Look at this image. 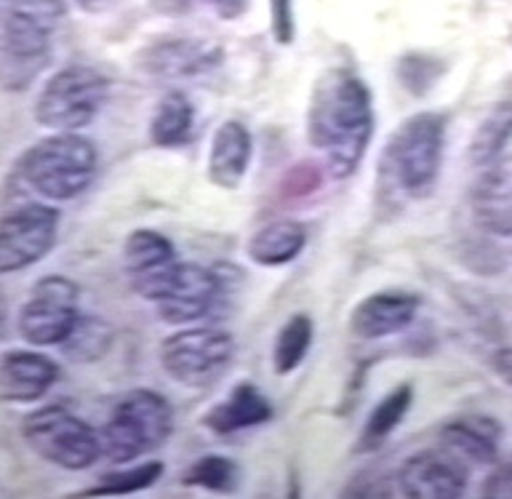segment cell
<instances>
[{"mask_svg":"<svg viewBox=\"0 0 512 499\" xmlns=\"http://www.w3.org/2000/svg\"><path fill=\"white\" fill-rule=\"evenodd\" d=\"M107 347H110V329H107V323L91 318V315H80L78 323L72 326L70 337L62 342L64 353L80 363L96 361L99 355L107 353Z\"/></svg>","mask_w":512,"mask_h":499,"instance_id":"25","label":"cell"},{"mask_svg":"<svg viewBox=\"0 0 512 499\" xmlns=\"http://www.w3.org/2000/svg\"><path fill=\"white\" fill-rule=\"evenodd\" d=\"M176 267V249L166 235L158 230H134L128 235L123 246V270L139 297L155 302L176 275Z\"/></svg>","mask_w":512,"mask_h":499,"instance_id":"11","label":"cell"},{"mask_svg":"<svg viewBox=\"0 0 512 499\" xmlns=\"http://www.w3.org/2000/svg\"><path fill=\"white\" fill-rule=\"evenodd\" d=\"M419 299L400 291H379L360 302L350 315V329L360 339L395 337L414 323Z\"/></svg>","mask_w":512,"mask_h":499,"instance_id":"16","label":"cell"},{"mask_svg":"<svg viewBox=\"0 0 512 499\" xmlns=\"http://www.w3.org/2000/svg\"><path fill=\"white\" fill-rule=\"evenodd\" d=\"M512 134V110L510 107H499L486 123L480 126L472 142V161L475 163H491L499 158V153L507 145Z\"/></svg>","mask_w":512,"mask_h":499,"instance_id":"26","label":"cell"},{"mask_svg":"<svg viewBox=\"0 0 512 499\" xmlns=\"http://www.w3.org/2000/svg\"><path fill=\"white\" fill-rule=\"evenodd\" d=\"M219 19H238L246 11V0H203Z\"/></svg>","mask_w":512,"mask_h":499,"instance_id":"31","label":"cell"},{"mask_svg":"<svg viewBox=\"0 0 512 499\" xmlns=\"http://www.w3.org/2000/svg\"><path fill=\"white\" fill-rule=\"evenodd\" d=\"M67 17L64 0H8L3 49L14 67H35L48 57L51 38Z\"/></svg>","mask_w":512,"mask_h":499,"instance_id":"9","label":"cell"},{"mask_svg":"<svg viewBox=\"0 0 512 499\" xmlns=\"http://www.w3.org/2000/svg\"><path fill=\"white\" fill-rule=\"evenodd\" d=\"M270 417V401L254 385L240 382L222 403H216L214 409L208 411L206 417H203V425L216 435H232L246 430V427L264 425Z\"/></svg>","mask_w":512,"mask_h":499,"instance_id":"20","label":"cell"},{"mask_svg":"<svg viewBox=\"0 0 512 499\" xmlns=\"http://www.w3.org/2000/svg\"><path fill=\"white\" fill-rule=\"evenodd\" d=\"M374 137V105L371 91L350 70H328L320 75L307 110V139L323 153L326 169L336 179L358 171Z\"/></svg>","mask_w":512,"mask_h":499,"instance_id":"1","label":"cell"},{"mask_svg":"<svg viewBox=\"0 0 512 499\" xmlns=\"http://www.w3.org/2000/svg\"><path fill=\"white\" fill-rule=\"evenodd\" d=\"M216 59H219V51L211 43L171 38L144 51V70L160 78H184V75L211 70Z\"/></svg>","mask_w":512,"mask_h":499,"instance_id":"18","label":"cell"},{"mask_svg":"<svg viewBox=\"0 0 512 499\" xmlns=\"http://www.w3.org/2000/svg\"><path fill=\"white\" fill-rule=\"evenodd\" d=\"M472 211L491 235L512 238V158H496L472 187Z\"/></svg>","mask_w":512,"mask_h":499,"instance_id":"14","label":"cell"},{"mask_svg":"<svg viewBox=\"0 0 512 499\" xmlns=\"http://www.w3.org/2000/svg\"><path fill=\"white\" fill-rule=\"evenodd\" d=\"M0 329H3V299H0Z\"/></svg>","mask_w":512,"mask_h":499,"instance_id":"34","label":"cell"},{"mask_svg":"<svg viewBox=\"0 0 512 499\" xmlns=\"http://www.w3.org/2000/svg\"><path fill=\"white\" fill-rule=\"evenodd\" d=\"M411 401H414V390L411 385H398L392 390L387 398L376 403L374 411H371V417H368L366 427H363V435H360V446L363 449H376V446H382L392 433H395V427L403 422V417L411 409Z\"/></svg>","mask_w":512,"mask_h":499,"instance_id":"23","label":"cell"},{"mask_svg":"<svg viewBox=\"0 0 512 499\" xmlns=\"http://www.w3.org/2000/svg\"><path fill=\"white\" fill-rule=\"evenodd\" d=\"M304 243H307V233L299 222L291 219H278L264 225L262 230H256L248 241L246 251L248 259L262 267H280L294 262L302 254Z\"/></svg>","mask_w":512,"mask_h":499,"instance_id":"21","label":"cell"},{"mask_svg":"<svg viewBox=\"0 0 512 499\" xmlns=\"http://www.w3.org/2000/svg\"><path fill=\"white\" fill-rule=\"evenodd\" d=\"M72 3H78L80 9H86V11H99V9H107L112 0H72Z\"/></svg>","mask_w":512,"mask_h":499,"instance_id":"33","label":"cell"},{"mask_svg":"<svg viewBox=\"0 0 512 499\" xmlns=\"http://www.w3.org/2000/svg\"><path fill=\"white\" fill-rule=\"evenodd\" d=\"M467 467L454 451H419L398 473V489L411 499H459L467 491Z\"/></svg>","mask_w":512,"mask_h":499,"instance_id":"12","label":"cell"},{"mask_svg":"<svg viewBox=\"0 0 512 499\" xmlns=\"http://www.w3.org/2000/svg\"><path fill=\"white\" fill-rule=\"evenodd\" d=\"M107 89L110 83L94 67H62L35 99V121L48 131L86 129L104 107Z\"/></svg>","mask_w":512,"mask_h":499,"instance_id":"5","label":"cell"},{"mask_svg":"<svg viewBox=\"0 0 512 499\" xmlns=\"http://www.w3.org/2000/svg\"><path fill=\"white\" fill-rule=\"evenodd\" d=\"M99 433L102 457L128 465L147 451L160 449L174 433V414L166 398L152 390H131L123 395Z\"/></svg>","mask_w":512,"mask_h":499,"instance_id":"3","label":"cell"},{"mask_svg":"<svg viewBox=\"0 0 512 499\" xmlns=\"http://www.w3.org/2000/svg\"><path fill=\"white\" fill-rule=\"evenodd\" d=\"M22 438L38 457L64 470H86L102 457L99 433L62 406H46L27 414Z\"/></svg>","mask_w":512,"mask_h":499,"instance_id":"6","label":"cell"},{"mask_svg":"<svg viewBox=\"0 0 512 499\" xmlns=\"http://www.w3.org/2000/svg\"><path fill=\"white\" fill-rule=\"evenodd\" d=\"M446 123L443 113H419L400 123L392 134L384 166L403 195L424 198L432 193L443 166Z\"/></svg>","mask_w":512,"mask_h":499,"instance_id":"4","label":"cell"},{"mask_svg":"<svg viewBox=\"0 0 512 499\" xmlns=\"http://www.w3.org/2000/svg\"><path fill=\"white\" fill-rule=\"evenodd\" d=\"M491 363H494L496 374H499V377H502L504 382L512 387V347H504V350H499Z\"/></svg>","mask_w":512,"mask_h":499,"instance_id":"32","label":"cell"},{"mask_svg":"<svg viewBox=\"0 0 512 499\" xmlns=\"http://www.w3.org/2000/svg\"><path fill=\"white\" fill-rule=\"evenodd\" d=\"M195 107L182 91H168L155 107L150 123V137L158 147H179L192 137Z\"/></svg>","mask_w":512,"mask_h":499,"instance_id":"22","label":"cell"},{"mask_svg":"<svg viewBox=\"0 0 512 499\" xmlns=\"http://www.w3.org/2000/svg\"><path fill=\"white\" fill-rule=\"evenodd\" d=\"M235 355V342L214 326L182 329L160 345V363L168 377L187 387H208L222 377Z\"/></svg>","mask_w":512,"mask_h":499,"instance_id":"7","label":"cell"},{"mask_svg":"<svg viewBox=\"0 0 512 499\" xmlns=\"http://www.w3.org/2000/svg\"><path fill=\"white\" fill-rule=\"evenodd\" d=\"M440 441L446 443L448 451L456 457H464L475 465H491L499 454V441H502V425L483 414H470V417L454 419L440 430Z\"/></svg>","mask_w":512,"mask_h":499,"instance_id":"19","label":"cell"},{"mask_svg":"<svg viewBox=\"0 0 512 499\" xmlns=\"http://www.w3.org/2000/svg\"><path fill=\"white\" fill-rule=\"evenodd\" d=\"M59 211L46 203H24L0 217V275L19 273L54 249Z\"/></svg>","mask_w":512,"mask_h":499,"instance_id":"10","label":"cell"},{"mask_svg":"<svg viewBox=\"0 0 512 499\" xmlns=\"http://www.w3.org/2000/svg\"><path fill=\"white\" fill-rule=\"evenodd\" d=\"M270 22L272 38L280 46H288L294 41V6H291V0H270Z\"/></svg>","mask_w":512,"mask_h":499,"instance_id":"29","label":"cell"},{"mask_svg":"<svg viewBox=\"0 0 512 499\" xmlns=\"http://www.w3.org/2000/svg\"><path fill=\"white\" fill-rule=\"evenodd\" d=\"M483 497H512V465L499 467L483 483Z\"/></svg>","mask_w":512,"mask_h":499,"instance_id":"30","label":"cell"},{"mask_svg":"<svg viewBox=\"0 0 512 499\" xmlns=\"http://www.w3.org/2000/svg\"><path fill=\"white\" fill-rule=\"evenodd\" d=\"M251 163V134L240 121H224L211 139L208 179L222 190H235Z\"/></svg>","mask_w":512,"mask_h":499,"instance_id":"17","label":"cell"},{"mask_svg":"<svg viewBox=\"0 0 512 499\" xmlns=\"http://www.w3.org/2000/svg\"><path fill=\"white\" fill-rule=\"evenodd\" d=\"M59 379L54 358L38 350H11L0 358V398L11 403H35Z\"/></svg>","mask_w":512,"mask_h":499,"instance_id":"15","label":"cell"},{"mask_svg":"<svg viewBox=\"0 0 512 499\" xmlns=\"http://www.w3.org/2000/svg\"><path fill=\"white\" fill-rule=\"evenodd\" d=\"M182 481L208 491H232L238 483V465L224 457H203L184 473Z\"/></svg>","mask_w":512,"mask_h":499,"instance_id":"28","label":"cell"},{"mask_svg":"<svg viewBox=\"0 0 512 499\" xmlns=\"http://www.w3.org/2000/svg\"><path fill=\"white\" fill-rule=\"evenodd\" d=\"M312 345V321L307 315H291L280 329L272 347V369L275 374H291L304 361Z\"/></svg>","mask_w":512,"mask_h":499,"instance_id":"24","label":"cell"},{"mask_svg":"<svg viewBox=\"0 0 512 499\" xmlns=\"http://www.w3.org/2000/svg\"><path fill=\"white\" fill-rule=\"evenodd\" d=\"M96 147L78 131H56L24 153L22 179L48 201L78 198L96 174Z\"/></svg>","mask_w":512,"mask_h":499,"instance_id":"2","label":"cell"},{"mask_svg":"<svg viewBox=\"0 0 512 499\" xmlns=\"http://www.w3.org/2000/svg\"><path fill=\"white\" fill-rule=\"evenodd\" d=\"M80 291L64 275H46L30 291L19 313V334L30 345L51 347L62 345L78 323Z\"/></svg>","mask_w":512,"mask_h":499,"instance_id":"8","label":"cell"},{"mask_svg":"<svg viewBox=\"0 0 512 499\" xmlns=\"http://www.w3.org/2000/svg\"><path fill=\"white\" fill-rule=\"evenodd\" d=\"M216 294H219V278L214 270L203 265L179 262L176 275L166 286V291L155 299L158 315L166 323H195L203 315L214 310Z\"/></svg>","mask_w":512,"mask_h":499,"instance_id":"13","label":"cell"},{"mask_svg":"<svg viewBox=\"0 0 512 499\" xmlns=\"http://www.w3.org/2000/svg\"><path fill=\"white\" fill-rule=\"evenodd\" d=\"M163 473L160 462H147V465L131 467V470H118V473L104 475L94 489L83 491V497H102V494H134L158 481Z\"/></svg>","mask_w":512,"mask_h":499,"instance_id":"27","label":"cell"}]
</instances>
